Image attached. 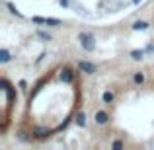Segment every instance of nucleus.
Segmentation results:
<instances>
[{"label": "nucleus", "instance_id": "nucleus-1", "mask_svg": "<svg viewBox=\"0 0 154 150\" xmlns=\"http://www.w3.org/2000/svg\"><path fill=\"white\" fill-rule=\"evenodd\" d=\"M78 41H80V45H82L84 51H94L96 39H94V35H92V33H86V31L78 33Z\"/></svg>", "mask_w": 154, "mask_h": 150}, {"label": "nucleus", "instance_id": "nucleus-2", "mask_svg": "<svg viewBox=\"0 0 154 150\" xmlns=\"http://www.w3.org/2000/svg\"><path fill=\"white\" fill-rule=\"evenodd\" d=\"M33 22L35 23H47V26H60V20H57V18H39V16H35L33 18Z\"/></svg>", "mask_w": 154, "mask_h": 150}, {"label": "nucleus", "instance_id": "nucleus-3", "mask_svg": "<svg viewBox=\"0 0 154 150\" xmlns=\"http://www.w3.org/2000/svg\"><path fill=\"white\" fill-rule=\"evenodd\" d=\"M51 133H55V131L45 129V127H35V129H33V136H35V139H47Z\"/></svg>", "mask_w": 154, "mask_h": 150}, {"label": "nucleus", "instance_id": "nucleus-4", "mask_svg": "<svg viewBox=\"0 0 154 150\" xmlns=\"http://www.w3.org/2000/svg\"><path fill=\"white\" fill-rule=\"evenodd\" d=\"M78 68L82 72H88V74H94V72H96V64L86 63V60H78Z\"/></svg>", "mask_w": 154, "mask_h": 150}, {"label": "nucleus", "instance_id": "nucleus-5", "mask_svg": "<svg viewBox=\"0 0 154 150\" xmlns=\"http://www.w3.org/2000/svg\"><path fill=\"white\" fill-rule=\"evenodd\" d=\"M60 80H63V82H72V80H74V74H72V70H68V68L60 70Z\"/></svg>", "mask_w": 154, "mask_h": 150}, {"label": "nucleus", "instance_id": "nucleus-6", "mask_svg": "<svg viewBox=\"0 0 154 150\" xmlns=\"http://www.w3.org/2000/svg\"><path fill=\"white\" fill-rule=\"evenodd\" d=\"M109 121V115L105 111H98L96 113V123H100V125H105Z\"/></svg>", "mask_w": 154, "mask_h": 150}, {"label": "nucleus", "instance_id": "nucleus-7", "mask_svg": "<svg viewBox=\"0 0 154 150\" xmlns=\"http://www.w3.org/2000/svg\"><path fill=\"white\" fill-rule=\"evenodd\" d=\"M133 29H135V31H144V29H148V23H146V22H140V20H139V22L133 23Z\"/></svg>", "mask_w": 154, "mask_h": 150}, {"label": "nucleus", "instance_id": "nucleus-8", "mask_svg": "<svg viewBox=\"0 0 154 150\" xmlns=\"http://www.w3.org/2000/svg\"><path fill=\"white\" fill-rule=\"evenodd\" d=\"M76 123H78V127H84V125H86V115H84L82 111H80L78 117H76Z\"/></svg>", "mask_w": 154, "mask_h": 150}, {"label": "nucleus", "instance_id": "nucleus-9", "mask_svg": "<svg viewBox=\"0 0 154 150\" xmlns=\"http://www.w3.org/2000/svg\"><path fill=\"white\" fill-rule=\"evenodd\" d=\"M8 60H10V53L6 49H2L0 51V63H8Z\"/></svg>", "mask_w": 154, "mask_h": 150}, {"label": "nucleus", "instance_id": "nucleus-10", "mask_svg": "<svg viewBox=\"0 0 154 150\" xmlns=\"http://www.w3.org/2000/svg\"><path fill=\"white\" fill-rule=\"evenodd\" d=\"M131 57H133L135 60H140V59L144 57V51H131Z\"/></svg>", "mask_w": 154, "mask_h": 150}, {"label": "nucleus", "instance_id": "nucleus-11", "mask_svg": "<svg viewBox=\"0 0 154 150\" xmlns=\"http://www.w3.org/2000/svg\"><path fill=\"white\" fill-rule=\"evenodd\" d=\"M102 98H103L105 103H111V101H113V94H111V92H103V96H102Z\"/></svg>", "mask_w": 154, "mask_h": 150}, {"label": "nucleus", "instance_id": "nucleus-12", "mask_svg": "<svg viewBox=\"0 0 154 150\" xmlns=\"http://www.w3.org/2000/svg\"><path fill=\"white\" fill-rule=\"evenodd\" d=\"M6 6H8V10H10L12 14H16V16H22V14H20V10H18V8H16V6H14V4H12V2H8Z\"/></svg>", "mask_w": 154, "mask_h": 150}, {"label": "nucleus", "instance_id": "nucleus-13", "mask_svg": "<svg viewBox=\"0 0 154 150\" xmlns=\"http://www.w3.org/2000/svg\"><path fill=\"white\" fill-rule=\"evenodd\" d=\"M37 37H41L43 41H51V35L45 33V31H37Z\"/></svg>", "mask_w": 154, "mask_h": 150}, {"label": "nucleus", "instance_id": "nucleus-14", "mask_svg": "<svg viewBox=\"0 0 154 150\" xmlns=\"http://www.w3.org/2000/svg\"><path fill=\"white\" fill-rule=\"evenodd\" d=\"M135 82L137 84H143L144 82V74H143V72H137V74H135Z\"/></svg>", "mask_w": 154, "mask_h": 150}, {"label": "nucleus", "instance_id": "nucleus-15", "mask_svg": "<svg viewBox=\"0 0 154 150\" xmlns=\"http://www.w3.org/2000/svg\"><path fill=\"white\" fill-rule=\"evenodd\" d=\"M113 148H123V142H121V140H115V142H113Z\"/></svg>", "mask_w": 154, "mask_h": 150}]
</instances>
